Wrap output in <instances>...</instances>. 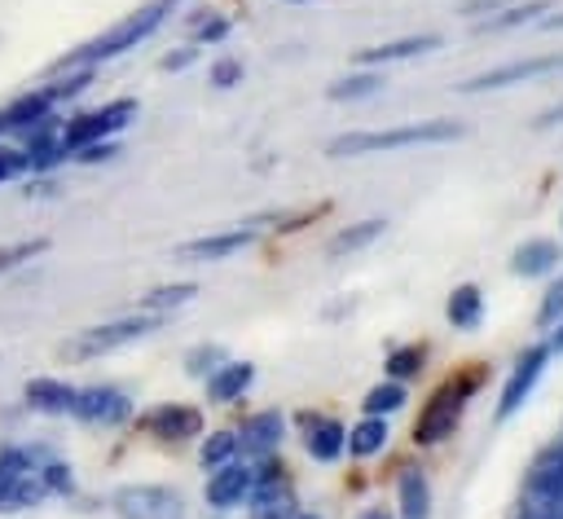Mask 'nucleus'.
Instances as JSON below:
<instances>
[{"mask_svg": "<svg viewBox=\"0 0 563 519\" xmlns=\"http://www.w3.org/2000/svg\"><path fill=\"white\" fill-rule=\"evenodd\" d=\"M387 418H361L356 427H347V453L352 457H374V453H383V444H387Z\"/></svg>", "mask_w": 563, "mask_h": 519, "instance_id": "obj_26", "label": "nucleus"}, {"mask_svg": "<svg viewBox=\"0 0 563 519\" xmlns=\"http://www.w3.org/2000/svg\"><path fill=\"white\" fill-rule=\"evenodd\" d=\"M559 317H563V277L545 290V299H541V308H537V321H541V325H554Z\"/></svg>", "mask_w": 563, "mask_h": 519, "instance_id": "obj_40", "label": "nucleus"}, {"mask_svg": "<svg viewBox=\"0 0 563 519\" xmlns=\"http://www.w3.org/2000/svg\"><path fill=\"white\" fill-rule=\"evenodd\" d=\"M251 242H255V229H224V233H207V238L180 242L176 260H185V264H216V260H229V255L246 251Z\"/></svg>", "mask_w": 563, "mask_h": 519, "instance_id": "obj_13", "label": "nucleus"}, {"mask_svg": "<svg viewBox=\"0 0 563 519\" xmlns=\"http://www.w3.org/2000/svg\"><path fill=\"white\" fill-rule=\"evenodd\" d=\"M242 75H246V70H242L238 57H216L211 70H207V79H211L216 88H233V84H242Z\"/></svg>", "mask_w": 563, "mask_h": 519, "instance_id": "obj_39", "label": "nucleus"}, {"mask_svg": "<svg viewBox=\"0 0 563 519\" xmlns=\"http://www.w3.org/2000/svg\"><path fill=\"white\" fill-rule=\"evenodd\" d=\"M374 92H383V75L378 70H356V75H343V79H334L325 88L330 101H361V97H374Z\"/></svg>", "mask_w": 563, "mask_h": 519, "instance_id": "obj_28", "label": "nucleus"}, {"mask_svg": "<svg viewBox=\"0 0 563 519\" xmlns=\"http://www.w3.org/2000/svg\"><path fill=\"white\" fill-rule=\"evenodd\" d=\"M286 4H303V0H286Z\"/></svg>", "mask_w": 563, "mask_h": 519, "instance_id": "obj_49", "label": "nucleus"}, {"mask_svg": "<svg viewBox=\"0 0 563 519\" xmlns=\"http://www.w3.org/2000/svg\"><path fill=\"white\" fill-rule=\"evenodd\" d=\"M545 70H563V57H523V62H506V66H493L475 79L462 84V92H488V88H510V84H523V79H537Z\"/></svg>", "mask_w": 563, "mask_h": 519, "instance_id": "obj_15", "label": "nucleus"}, {"mask_svg": "<svg viewBox=\"0 0 563 519\" xmlns=\"http://www.w3.org/2000/svg\"><path fill=\"white\" fill-rule=\"evenodd\" d=\"M92 66H75V70H53V79L44 84V92L53 97V106H62V101H75L79 92H88V84H92Z\"/></svg>", "mask_w": 563, "mask_h": 519, "instance_id": "obj_29", "label": "nucleus"}, {"mask_svg": "<svg viewBox=\"0 0 563 519\" xmlns=\"http://www.w3.org/2000/svg\"><path fill=\"white\" fill-rule=\"evenodd\" d=\"M22 172H26V163H22V150L0 141V185H4V180H13V176H22Z\"/></svg>", "mask_w": 563, "mask_h": 519, "instance_id": "obj_42", "label": "nucleus"}, {"mask_svg": "<svg viewBox=\"0 0 563 519\" xmlns=\"http://www.w3.org/2000/svg\"><path fill=\"white\" fill-rule=\"evenodd\" d=\"M176 4L180 0H145L141 9H132V13H123L114 26H106L101 35H92V40H84L79 48H70L66 57H57V66L53 70H75V66H101V62H110V57H119V53H128V48H136V44H145L172 13H176Z\"/></svg>", "mask_w": 563, "mask_h": 519, "instance_id": "obj_1", "label": "nucleus"}, {"mask_svg": "<svg viewBox=\"0 0 563 519\" xmlns=\"http://www.w3.org/2000/svg\"><path fill=\"white\" fill-rule=\"evenodd\" d=\"M383 369H387V378H396V383L418 378V369H422V347H396Z\"/></svg>", "mask_w": 563, "mask_h": 519, "instance_id": "obj_37", "label": "nucleus"}, {"mask_svg": "<svg viewBox=\"0 0 563 519\" xmlns=\"http://www.w3.org/2000/svg\"><path fill=\"white\" fill-rule=\"evenodd\" d=\"M510 268H515L519 277H545V273H554V268H559V242H550V238H528V242H519L515 255H510Z\"/></svg>", "mask_w": 563, "mask_h": 519, "instance_id": "obj_24", "label": "nucleus"}, {"mask_svg": "<svg viewBox=\"0 0 563 519\" xmlns=\"http://www.w3.org/2000/svg\"><path fill=\"white\" fill-rule=\"evenodd\" d=\"M255 471L260 466L246 462V457H233V462L216 466L211 479H207V506L211 510H238V506H246V497L255 488Z\"/></svg>", "mask_w": 563, "mask_h": 519, "instance_id": "obj_12", "label": "nucleus"}, {"mask_svg": "<svg viewBox=\"0 0 563 519\" xmlns=\"http://www.w3.org/2000/svg\"><path fill=\"white\" fill-rule=\"evenodd\" d=\"M141 427L150 431V435H158V440H194V435H202V413L194 409V405H154L145 418H141Z\"/></svg>", "mask_w": 563, "mask_h": 519, "instance_id": "obj_16", "label": "nucleus"}, {"mask_svg": "<svg viewBox=\"0 0 563 519\" xmlns=\"http://www.w3.org/2000/svg\"><path fill=\"white\" fill-rule=\"evenodd\" d=\"M528 497L550 501V506H563V449L559 444H550L532 462V471H528Z\"/></svg>", "mask_w": 563, "mask_h": 519, "instance_id": "obj_19", "label": "nucleus"}, {"mask_svg": "<svg viewBox=\"0 0 563 519\" xmlns=\"http://www.w3.org/2000/svg\"><path fill=\"white\" fill-rule=\"evenodd\" d=\"M35 475H40V484H44L48 497H66V493H75V471H70V462L57 457V453L44 449V444H40V453H35Z\"/></svg>", "mask_w": 563, "mask_h": 519, "instance_id": "obj_25", "label": "nucleus"}, {"mask_svg": "<svg viewBox=\"0 0 563 519\" xmlns=\"http://www.w3.org/2000/svg\"><path fill=\"white\" fill-rule=\"evenodd\" d=\"M0 114H4V128L18 136V132H26L31 123H40V119L57 114V106H53V97H48L44 88H26V92H22V97H13Z\"/></svg>", "mask_w": 563, "mask_h": 519, "instance_id": "obj_23", "label": "nucleus"}, {"mask_svg": "<svg viewBox=\"0 0 563 519\" xmlns=\"http://www.w3.org/2000/svg\"><path fill=\"white\" fill-rule=\"evenodd\" d=\"M22 136V163H26V172L31 176H48L53 167H62L70 154H66V141H62V119L57 114H48V119H40V123H31L26 132H18Z\"/></svg>", "mask_w": 563, "mask_h": 519, "instance_id": "obj_9", "label": "nucleus"}, {"mask_svg": "<svg viewBox=\"0 0 563 519\" xmlns=\"http://www.w3.org/2000/svg\"><path fill=\"white\" fill-rule=\"evenodd\" d=\"M238 435V457L246 462H264L282 449V435H286V418L282 409H260L251 418H242V427L233 431Z\"/></svg>", "mask_w": 563, "mask_h": 519, "instance_id": "obj_11", "label": "nucleus"}, {"mask_svg": "<svg viewBox=\"0 0 563 519\" xmlns=\"http://www.w3.org/2000/svg\"><path fill=\"white\" fill-rule=\"evenodd\" d=\"M194 57H198V48H180V53H167V57H163V70H185Z\"/></svg>", "mask_w": 563, "mask_h": 519, "instance_id": "obj_44", "label": "nucleus"}, {"mask_svg": "<svg viewBox=\"0 0 563 519\" xmlns=\"http://www.w3.org/2000/svg\"><path fill=\"white\" fill-rule=\"evenodd\" d=\"M22 400H26V409H31V413L66 418V413H70V400H75V383L53 378V374H40V378H26Z\"/></svg>", "mask_w": 563, "mask_h": 519, "instance_id": "obj_18", "label": "nucleus"}, {"mask_svg": "<svg viewBox=\"0 0 563 519\" xmlns=\"http://www.w3.org/2000/svg\"><path fill=\"white\" fill-rule=\"evenodd\" d=\"M35 453H40V444H4L0 449V515L31 510L48 497L35 475Z\"/></svg>", "mask_w": 563, "mask_h": 519, "instance_id": "obj_3", "label": "nucleus"}, {"mask_svg": "<svg viewBox=\"0 0 563 519\" xmlns=\"http://www.w3.org/2000/svg\"><path fill=\"white\" fill-rule=\"evenodd\" d=\"M158 325H163L158 312H132V317H119V321H101V325L79 330L70 343H62V352H66L70 361H92V356H106V352H114V347H128V343L154 334Z\"/></svg>", "mask_w": 563, "mask_h": 519, "instance_id": "obj_4", "label": "nucleus"}, {"mask_svg": "<svg viewBox=\"0 0 563 519\" xmlns=\"http://www.w3.org/2000/svg\"><path fill=\"white\" fill-rule=\"evenodd\" d=\"M550 352H563V317H559V330L550 334Z\"/></svg>", "mask_w": 563, "mask_h": 519, "instance_id": "obj_45", "label": "nucleus"}, {"mask_svg": "<svg viewBox=\"0 0 563 519\" xmlns=\"http://www.w3.org/2000/svg\"><path fill=\"white\" fill-rule=\"evenodd\" d=\"M114 154H119V141H92V145L75 150L70 158H75V163H110Z\"/></svg>", "mask_w": 563, "mask_h": 519, "instance_id": "obj_41", "label": "nucleus"}, {"mask_svg": "<svg viewBox=\"0 0 563 519\" xmlns=\"http://www.w3.org/2000/svg\"><path fill=\"white\" fill-rule=\"evenodd\" d=\"M4 132H9V128H4V114H0V136H4Z\"/></svg>", "mask_w": 563, "mask_h": 519, "instance_id": "obj_48", "label": "nucleus"}, {"mask_svg": "<svg viewBox=\"0 0 563 519\" xmlns=\"http://www.w3.org/2000/svg\"><path fill=\"white\" fill-rule=\"evenodd\" d=\"M189 26H194V40H198V44H220V40L229 35V18H220L216 9H198V13L189 18Z\"/></svg>", "mask_w": 563, "mask_h": 519, "instance_id": "obj_35", "label": "nucleus"}, {"mask_svg": "<svg viewBox=\"0 0 563 519\" xmlns=\"http://www.w3.org/2000/svg\"><path fill=\"white\" fill-rule=\"evenodd\" d=\"M110 510L119 519H180V493L163 484H119L110 493Z\"/></svg>", "mask_w": 563, "mask_h": 519, "instance_id": "obj_6", "label": "nucleus"}, {"mask_svg": "<svg viewBox=\"0 0 563 519\" xmlns=\"http://www.w3.org/2000/svg\"><path fill=\"white\" fill-rule=\"evenodd\" d=\"M440 48V35H405V40H387V44H374V48H361L356 62L361 66H387V62H405V57H422Z\"/></svg>", "mask_w": 563, "mask_h": 519, "instance_id": "obj_22", "label": "nucleus"}, {"mask_svg": "<svg viewBox=\"0 0 563 519\" xmlns=\"http://www.w3.org/2000/svg\"><path fill=\"white\" fill-rule=\"evenodd\" d=\"M136 119V101L132 97H114L97 110H79L70 119H62V141H66V154L92 145V141H114L128 123Z\"/></svg>", "mask_w": 563, "mask_h": 519, "instance_id": "obj_5", "label": "nucleus"}, {"mask_svg": "<svg viewBox=\"0 0 563 519\" xmlns=\"http://www.w3.org/2000/svg\"><path fill=\"white\" fill-rule=\"evenodd\" d=\"M554 0H528V4H515V9H506L501 18H488L484 22V31H510V26H523V22H532L537 13H545Z\"/></svg>", "mask_w": 563, "mask_h": 519, "instance_id": "obj_36", "label": "nucleus"}, {"mask_svg": "<svg viewBox=\"0 0 563 519\" xmlns=\"http://www.w3.org/2000/svg\"><path fill=\"white\" fill-rule=\"evenodd\" d=\"M378 238H383V220L347 224V229H339V233L330 238V255H352V251H361V246H369V242H378Z\"/></svg>", "mask_w": 563, "mask_h": 519, "instance_id": "obj_31", "label": "nucleus"}, {"mask_svg": "<svg viewBox=\"0 0 563 519\" xmlns=\"http://www.w3.org/2000/svg\"><path fill=\"white\" fill-rule=\"evenodd\" d=\"M545 361H550V347H528V352L515 361V369H510V378H506V387H501L497 418H510V413L532 396V387H537V378H541Z\"/></svg>", "mask_w": 563, "mask_h": 519, "instance_id": "obj_14", "label": "nucleus"}, {"mask_svg": "<svg viewBox=\"0 0 563 519\" xmlns=\"http://www.w3.org/2000/svg\"><path fill=\"white\" fill-rule=\"evenodd\" d=\"M44 251H48L44 238H26V242H13V246H0V273L18 268L22 260H35V255H44Z\"/></svg>", "mask_w": 563, "mask_h": 519, "instance_id": "obj_38", "label": "nucleus"}, {"mask_svg": "<svg viewBox=\"0 0 563 519\" xmlns=\"http://www.w3.org/2000/svg\"><path fill=\"white\" fill-rule=\"evenodd\" d=\"M70 418L84 427H123L132 418V400L110 383H88V387H75Z\"/></svg>", "mask_w": 563, "mask_h": 519, "instance_id": "obj_8", "label": "nucleus"}, {"mask_svg": "<svg viewBox=\"0 0 563 519\" xmlns=\"http://www.w3.org/2000/svg\"><path fill=\"white\" fill-rule=\"evenodd\" d=\"M405 400H409V391H405V383H396V378H387V383H378V387H369V391H365V400H361V409H365L369 418H387V413H396V409H405Z\"/></svg>", "mask_w": 563, "mask_h": 519, "instance_id": "obj_30", "label": "nucleus"}, {"mask_svg": "<svg viewBox=\"0 0 563 519\" xmlns=\"http://www.w3.org/2000/svg\"><path fill=\"white\" fill-rule=\"evenodd\" d=\"M295 519H321V515H312V510H303V515H295Z\"/></svg>", "mask_w": 563, "mask_h": 519, "instance_id": "obj_47", "label": "nucleus"}, {"mask_svg": "<svg viewBox=\"0 0 563 519\" xmlns=\"http://www.w3.org/2000/svg\"><path fill=\"white\" fill-rule=\"evenodd\" d=\"M396 515L400 519H431V484L418 466H405L396 479Z\"/></svg>", "mask_w": 563, "mask_h": 519, "instance_id": "obj_21", "label": "nucleus"}, {"mask_svg": "<svg viewBox=\"0 0 563 519\" xmlns=\"http://www.w3.org/2000/svg\"><path fill=\"white\" fill-rule=\"evenodd\" d=\"M519 519H563V506H550V501L528 497V501H523V510H519Z\"/></svg>", "mask_w": 563, "mask_h": 519, "instance_id": "obj_43", "label": "nucleus"}, {"mask_svg": "<svg viewBox=\"0 0 563 519\" xmlns=\"http://www.w3.org/2000/svg\"><path fill=\"white\" fill-rule=\"evenodd\" d=\"M466 396H471V383H444V387L431 396V405L422 409V418H418V427H413V440H418V444H435V440L453 435V427H457V418H462V409H466Z\"/></svg>", "mask_w": 563, "mask_h": 519, "instance_id": "obj_10", "label": "nucleus"}, {"mask_svg": "<svg viewBox=\"0 0 563 519\" xmlns=\"http://www.w3.org/2000/svg\"><path fill=\"white\" fill-rule=\"evenodd\" d=\"M356 519H391V515H387V510H383V506H369V510H361V515H356Z\"/></svg>", "mask_w": 563, "mask_h": 519, "instance_id": "obj_46", "label": "nucleus"}, {"mask_svg": "<svg viewBox=\"0 0 563 519\" xmlns=\"http://www.w3.org/2000/svg\"><path fill=\"white\" fill-rule=\"evenodd\" d=\"M260 471H255V488H251V497H246V519H295L299 510V501H295V488H290V479L282 475V466L273 462V457H264V462H255Z\"/></svg>", "mask_w": 563, "mask_h": 519, "instance_id": "obj_7", "label": "nucleus"}, {"mask_svg": "<svg viewBox=\"0 0 563 519\" xmlns=\"http://www.w3.org/2000/svg\"><path fill=\"white\" fill-rule=\"evenodd\" d=\"M303 422V449L312 462H339L343 449H347V427L334 422V418H321V413H299Z\"/></svg>", "mask_w": 563, "mask_h": 519, "instance_id": "obj_17", "label": "nucleus"}, {"mask_svg": "<svg viewBox=\"0 0 563 519\" xmlns=\"http://www.w3.org/2000/svg\"><path fill=\"white\" fill-rule=\"evenodd\" d=\"M255 383V365L251 361H224L211 378H207V400L216 405H233L246 396V387Z\"/></svg>", "mask_w": 563, "mask_h": 519, "instance_id": "obj_20", "label": "nucleus"}, {"mask_svg": "<svg viewBox=\"0 0 563 519\" xmlns=\"http://www.w3.org/2000/svg\"><path fill=\"white\" fill-rule=\"evenodd\" d=\"M449 321H453V330H475L479 325V317H484V295H479V286H457L453 295H449Z\"/></svg>", "mask_w": 563, "mask_h": 519, "instance_id": "obj_27", "label": "nucleus"}, {"mask_svg": "<svg viewBox=\"0 0 563 519\" xmlns=\"http://www.w3.org/2000/svg\"><path fill=\"white\" fill-rule=\"evenodd\" d=\"M198 295V286L194 281H176V286H158V290H150V295H141V312H167V308H180V303H189Z\"/></svg>", "mask_w": 563, "mask_h": 519, "instance_id": "obj_32", "label": "nucleus"}, {"mask_svg": "<svg viewBox=\"0 0 563 519\" xmlns=\"http://www.w3.org/2000/svg\"><path fill=\"white\" fill-rule=\"evenodd\" d=\"M224 361H229V352H224L220 343H198V347L185 352V369H189L194 378H202V383H207Z\"/></svg>", "mask_w": 563, "mask_h": 519, "instance_id": "obj_33", "label": "nucleus"}, {"mask_svg": "<svg viewBox=\"0 0 563 519\" xmlns=\"http://www.w3.org/2000/svg\"><path fill=\"white\" fill-rule=\"evenodd\" d=\"M238 457V435L233 431H211L207 440H202V449H198V462L207 466V471H216V466H224V462H233Z\"/></svg>", "mask_w": 563, "mask_h": 519, "instance_id": "obj_34", "label": "nucleus"}, {"mask_svg": "<svg viewBox=\"0 0 563 519\" xmlns=\"http://www.w3.org/2000/svg\"><path fill=\"white\" fill-rule=\"evenodd\" d=\"M466 128L453 119H422L387 132H343L330 141V158H356V154H383V150H409V145H444L457 141Z\"/></svg>", "mask_w": 563, "mask_h": 519, "instance_id": "obj_2", "label": "nucleus"}]
</instances>
